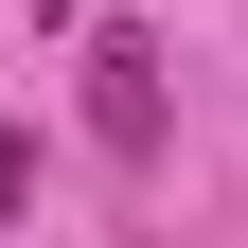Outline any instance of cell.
<instances>
[{"mask_svg":"<svg viewBox=\"0 0 248 248\" xmlns=\"http://www.w3.org/2000/svg\"><path fill=\"white\" fill-rule=\"evenodd\" d=\"M89 142H107V160H160V53H142V36L89 53Z\"/></svg>","mask_w":248,"mask_h":248,"instance_id":"6da1fadb","label":"cell"}]
</instances>
